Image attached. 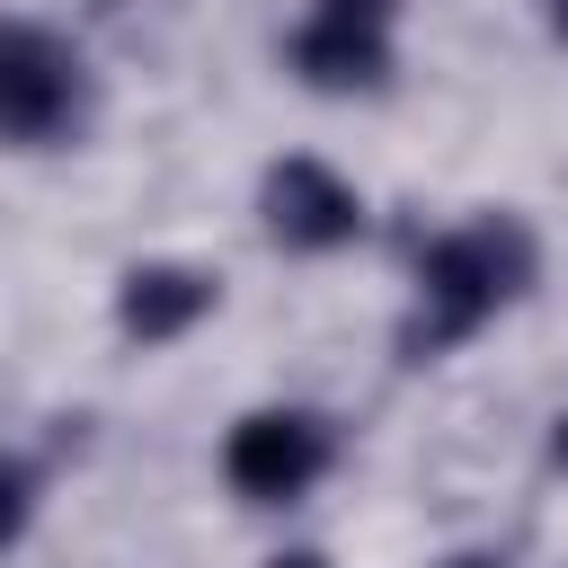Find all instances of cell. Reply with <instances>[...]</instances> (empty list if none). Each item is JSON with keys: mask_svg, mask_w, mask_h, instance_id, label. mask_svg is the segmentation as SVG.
Here are the masks:
<instances>
[{"mask_svg": "<svg viewBox=\"0 0 568 568\" xmlns=\"http://www.w3.org/2000/svg\"><path fill=\"white\" fill-rule=\"evenodd\" d=\"M257 222H266L275 248L328 257V248H355V240H364V186L337 178L328 160L293 151V160H275V169L257 178Z\"/></svg>", "mask_w": 568, "mask_h": 568, "instance_id": "277c9868", "label": "cell"}, {"mask_svg": "<svg viewBox=\"0 0 568 568\" xmlns=\"http://www.w3.org/2000/svg\"><path fill=\"white\" fill-rule=\"evenodd\" d=\"M320 9H355V18H382V27H399V0H320Z\"/></svg>", "mask_w": 568, "mask_h": 568, "instance_id": "ba28073f", "label": "cell"}, {"mask_svg": "<svg viewBox=\"0 0 568 568\" xmlns=\"http://www.w3.org/2000/svg\"><path fill=\"white\" fill-rule=\"evenodd\" d=\"M550 462H559V470H568V417H559V426H550Z\"/></svg>", "mask_w": 568, "mask_h": 568, "instance_id": "8fae6325", "label": "cell"}, {"mask_svg": "<svg viewBox=\"0 0 568 568\" xmlns=\"http://www.w3.org/2000/svg\"><path fill=\"white\" fill-rule=\"evenodd\" d=\"M266 568H328V559H320V550H275Z\"/></svg>", "mask_w": 568, "mask_h": 568, "instance_id": "9c48e42d", "label": "cell"}, {"mask_svg": "<svg viewBox=\"0 0 568 568\" xmlns=\"http://www.w3.org/2000/svg\"><path fill=\"white\" fill-rule=\"evenodd\" d=\"M213 302H222V284H213L204 266L151 257V266H124V284H115V328H124L133 346H178Z\"/></svg>", "mask_w": 568, "mask_h": 568, "instance_id": "8992f818", "label": "cell"}, {"mask_svg": "<svg viewBox=\"0 0 568 568\" xmlns=\"http://www.w3.org/2000/svg\"><path fill=\"white\" fill-rule=\"evenodd\" d=\"M444 568H506L497 550H462V559H444Z\"/></svg>", "mask_w": 568, "mask_h": 568, "instance_id": "30bf717a", "label": "cell"}, {"mask_svg": "<svg viewBox=\"0 0 568 568\" xmlns=\"http://www.w3.org/2000/svg\"><path fill=\"white\" fill-rule=\"evenodd\" d=\"M337 462V435L320 408H248L231 435H222V479L240 506H293L328 479Z\"/></svg>", "mask_w": 568, "mask_h": 568, "instance_id": "3957f363", "label": "cell"}, {"mask_svg": "<svg viewBox=\"0 0 568 568\" xmlns=\"http://www.w3.org/2000/svg\"><path fill=\"white\" fill-rule=\"evenodd\" d=\"M532 284V231L515 213H479V222H453L417 248V320H408V355H444L462 337H479L506 302H524Z\"/></svg>", "mask_w": 568, "mask_h": 568, "instance_id": "6da1fadb", "label": "cell"}, {"mask_svg": "<svg viewBox=\"0 0 568 568\" xmlns=\"http://www.w3.org/2000/svg\"><path fill=\"white\" fill-rule=\"evenodd\" d=\"M284 62H293V80L302 89H320V98H373L390 71H399V44H390V27L382 18H355V9H302V27L284 36Z\"/></svg>", "mask_w": 568, "mask_h": 568, "instance_id": "5b68a950", "label": "cell"}, {"mask_svg": "<svg viewBox=\"0 0 568 568\" xmlns=\"http://www.w3.org/2000/svg\"><path fill=\"white\" fill-rule=\"evenodd\" d=\"M27 515H36V470L18 453H0V550L27 532Z\"/></svg>", "mask_w": 568, "mask_h": 568, "instance_id": "52a82bcc", "label": "cell"}, {"mask_svg": "<svg viewBox=\"0 0 568 568\" xmlns=\"http://www.w3.org/2000/svg\"><path fill=\"white\" fill-rule=\"evenodd\" d=\"M89 124V62L44 18H0V142L53 151Z\"/></svg>", "mask_w": 568, "mask_h": 568, "instance_id": "7a4b0ae2", "label": "cell"}, {"mask_svg": "<svg viewBox=\"0 0 568 568\" xmlns=\"http://www.w3.org/2000/svg\"><path fill=\"white\" fill-rule=\"evenodd\" d=\"M550 36H568V0H550Z\"/></svg>", "mask_w": 568, "mask_h": 568, "instance_id": "7c38bea8", "label": "cell"}]
</instances>
